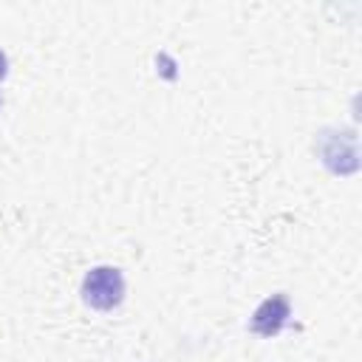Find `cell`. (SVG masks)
<instances>
[{"mask_svg": "<svg viewBox=\"0 0 362 362\" xmlns=\"http://www.w3.org/2000/svg\"><path fill=\"white\" fill-rule=\"evenodd\" d=\"M124 297V277L116 266H96L82 280V300L99 311L116 308Z\"/></svg>", "mask_w": 362, "mask_h": 362, "instance_id": "6da1fadb", "label": "cell"}, {"mask_svg": "<svg viewBox=\"0 0 362 362\" xmlns=\"http://www.w3.org/2000/svg\"><path fill=\"white\" fill-rule=\"evenodd\" d=\"M320 156H322L328 170H334V173H354L356 164H359L356 161L359 150H356L354 130H325L320 136Z\"/></svg>", "mask_w": 362, "mask_h": 362, "instance_id": "7a4b0ae2", "label": "cell"}, {"mask_svg": "<svg viewBox=\"0 0 362 362\" xmlns=\"http://www.w3.org/2000/svg\"><path fill=\"white\" fill-rule=\"evenodd\" d=\"M288 317H291V305H288V297L286 294H272L266 297L255 314H252V322L249 328L260 337H277L286 325H288Z\"/></svg>", "mask_w": 362, "mask_h": 362, "instance_id": "3957f363", "label": "cell"}, {"mask_svg": "<svg viewBox=\"0 0 362 362\" xmlns=\"http://www.w3.org/2000/svg\"><path fill=\"white\" fill-rule=\"evenodd\" d=\"M6 68H8V59H6V54L0 51V79L6 76Z\"/></svg>", "mask_w": 362, "mask_h": 362, "instance_id": "277c9868", "label": "cell"}]
</instances>
